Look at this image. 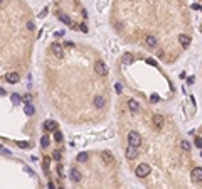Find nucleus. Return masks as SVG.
<instances>
[{
    "label": "nucleus",
    "mask_w": 202,
    "mask_h": 189,
    "mask_svg": "<svg viewBox=\"0 0 202 189\" xmlns=\"http://www.w3.org/2000/svg\"><path fill=\"white\" fill-rule=\"evenodd\" d=\"M128 144L133 145V147H140V144H142V138H140V134H138V132H130V134H128Z\"/></svg>",
    "instance_id": "obj_1"
},
{
    "label": "nucleus",
    "mask_w": 202,
    "mask_h": 189,
    "mask_svg": "<svg viewBox=\"0 0 202 189\" xmlns=\"http://www.w3.org/2000/svg\"><path fill=\"white\" fill-rule=\"evenodd\" d=\"M150 171H152V169H150V166H148V164H140V166L136 167L135 174H136L138 177H147V176L150 174Z\"/></svg>",
    "instance_id": "obj_2"
},
{
    "label": "nucleus",
    "mask_w": 202,
    "mask_h": 189,
    "mask_svg": "<svg viewBox=\"0 0 202 189\" xmlns=\"http://www.w3.org/2000/svg\"><path fill=\"white\" fill-rule=\"evenodd\" d=\"M190 177H192V183L200 184L202 183V167H196V169H192Z\"/></svg>",
    "instance_id": "obj_3"
},
{
    "label": "nucleus",
    "mask_w": 202,
    "mask_h": 189,
    "mask_svg": "<svg viewBox=\"0 0 202 189\" xmlns=\"http://www.w3.org/2000/svg\"><path fill=\"white\" fill-rule=\"evenodd\" d=\"M50 52H52L56 58H63V56H64V49H63V46H61L59 42L50 44Z\"/></svg>",
    "instance_id": "obj_4"
},
{
    "label": "nucleus",
    "mask_w": 202,
    "mask_h": 189,
    "mask_svg": "<svg viewBox=\"0 0 202 189\" xmlns=\"http://www.w3.org/2000/svg\"><path fill=\"white\" fill-rule=\"evenodd\" d=\"M95 71L99 74V76H106L108 74V68H106V64H104L103 61H96L95 63Z\"/></svg>",
    "instance_id": "obj_5"
},
{
    "label": "nucleus",
    "mask_w": 202,
    "mask_h": 189,
    "mask_svg": "<svg viewBox=\"0 0 202 189\" xmlns=\"http://www.w3.org/2000/svg\"><path fill=\"white\" fill-rule=\"evenodd\" d=\"M125 155H126V159H135L136 155H138V150H136V147L128 144V147H126V150H125Z\"/></svg>",
    "instance_id": "obj_6"
},
{
    "label": "nucleus",
    "mask_w": 202,
    "mask_h": 189,
    "mask_svg": "<svg viewBox=\"0 0 202 189\" xmlns=\"http://www.w3.org/2000/svg\"><path fill=\"white\" fill-rule=\"evenodd\" d=\"M5 80L9 81L10 84H15V83H19V81H20V76L17 73H7L5 74Z\"/></svg>",
    "instance_id": "obj_7"
},
{
    "label": "nucleus",
    "mask_w": 202,
    "mask_h": 189,
    "mask_svg": "<svg viewBox=\"0 0 202 189\" xmlns=\"http://www.w3.org/2000/svg\"><path fill=\"white\" fill-rule=\"evenodd\" d=\"M164 123H165V120H164V117L162 115H155L153 117V125H155V128H164Z\"/></svg>",
    "instance_id": "obj_8"
},
{
    "label": "nucleus",
    "mask_w": 202,
    "mask_h": 189,
    "mask_svg": "<svg viewBox=\"0 0 202 189\" xmlns=\"http://www.w3.org/2000/svg\"><path fill=\"white\" fill-rule=\"evenodd\" d=\"M179 42H180V46H182V47H189V46H190V42H192V39H190L189 35L182 34V35L179 37Z\"/></svg>",
    "instance_id": "obj_9"
},
{
    "label": "nucleus",
    "mask_w": 202,
    "mask_h": 189,
    "mask_svg": "<svg viewBox=\"0 0 202 189\" xmlns=\"http://www.w3.org/2000/svg\"><path fill=\"white\" fill-rule=\"evenodd\" d=\"M145 44L148 46V47H155V46L158 44V39L155 37V35H147L145 37Z\"/></svg>",
    "instance_id": "obj_10"
},
{
    "label": "nucleus",
    "mask_w": 202,
    "mask_h": 189,
    "mask_svg": "<svg viewBox=\"0 0 202 189\" xmlns=\"http://www.w3.org/2000/svg\"><path fill=\"white\" fill-rule=\"evenodd\" d=\"M57 19H59L61 22H64L66 26H73V22H71L69 15H67V14H64V12H59V14H57Z\"/></svg>",
    "instance_id": "obj_11"
},
{
    "label": "nucleus",
    "mask_w": 202,
    "mask_h": 189,
    "mask_svg": "<svg viewBox=\"0 0 202 189\" xmlns=\"http://www.w3.org/2000/svg\"><path fill=\"white\" fill-rule=\"evenodd\" d=\"M101 159H103L104 160V164H111V162H113V155H111V152H108V150H103V152H101Z\"/></svg>",
    "instance_id": "obj_12"
},
{
    "label": "nucleus",
    "mask_w": 202,
    "mask_h": 189,
    "mask_svg": "<svg viewBox=\"0 0 202 189\" xmlns=\"http://www.w3.org/2000/svg\"><path fill=\"white\" fill-rule=\"evenodd\" d=\"M71 181H73V183H79V181H81V174H79V171L78 169H74V167H73V169H71Z\"/></svg>",
    "instance_id": "obj_13"
},
{
    "label": "nucleus",
    "mask_w": 202,
    "mask_h": 189,
    "mask_svg": "<svg viewBox=\"0 0 202 189\" xmlns=\"http://www.w3.org/2000/svg\"><path fill=\"white\" fill-rule=\"evenodd\" d=\"M128 108H130V112L136 113V112L140 110V105H138V101H136V100H128Z\"/></svg>",
    "instance_id": "obj_14"
},
{
    "label": "nucleus",
    "mask_w": 202,
    "mask_h": 189,
    "mask_svg": "<svg viewBox=\"0 0 202 189\" xmlns=\"http://www.w3.org/2000/svg\"><path fill=\"white\" fill-rule=\"evenodd\" d=\"M44 128L47 132H54V130H57V123L54 122V120H47V122L44 123Z\"/></svg>",
    "instance_id": "obj_15"
},
{
    "label": "nucleus",
    "mask_w": 202,
    "mask_h": 189,
    "mask_svg": "<svg viewBox=\"0 0 202 189\" xmlns=\"http://www.w3.org/2000/svg\"><path fill=\"white\" fill-rule=\"evenodd\" d=\"M24 112H25V115L27 117H32L35 113V108H34V105L32 103H25V106H24Z\"/></svg>",
    "instance_id": "obj_16"
},
{
    "label": "nucleus",
    "mask_w": 202,
    "mask_h": 189,
    "mask_svg": "<svg viewBox=\"0 0 202 189\" xmlns=\"http://www.w3.org/2000/svg\"><path fill=\"white\" fill-rule=\"evenodd\" d=\"M93 103H95L96 108H103V106H104V98H103V96H95Z\"/></svg>",
    "instance_id": "obj_17"
},
{
    "label": "nucleus",
    "mask_w": 202,
    "mask_h": 189,
    "mask_svg": "<svg viewBox=\"0 0 202 189\" xmlns=\"http://www.w3.org/2000/svg\"><path fill=\"white\" fill-rule=\"evenodd\" d=\"M10 101H12V105H20V101H22V98H20L17 93H12L10 95Z\"/></svg>",
    "instance_id": "obj_18"
},
{
    "label": "nucleus",
    "mask_w": 202,
    "mask_h": 189,
    "mask_svg": "<svg viewBox=\"0 0 202 189\" xmlns=\"http://www.w3.org/2000/svg\"><path fill=\"white\" fill-rule=\"evenodd\" d=\"M76 160H78V162H86V160H88V152H79Z\"/></svg>",
    "instance_id": "obj_19"
},
{
    "label": "nucleus",
    "mask_w": 202,
    "mask_h": 189,
    "mask_svg": "<svg viewBox=\"0 0 202 189\" xmlns=\"http://www.w3.org/2000/svg\"><path fill=\"white\" fill-rule=\"evenodd\" d=\"M121 61H123L125 64H131V63H133V56L130 54V52H126V54H123V58H121Z\"/></svg>",
    "instance_id": "obj_20"
},
{
    "label": "nucleus",
    "mask_w": 202,
    "mask_h": 189,
    "mask_svg": "<svg viewBox=\"0 0 202 189\" xmlns=\"http://www.w3.org/2000/svg\"><path fill=\"white\" fill-rule=\"evenodd\" d=\"M49 144H50L49 137H47V135H44V137L41 138V147H42V149H47V147H49Z\"/></svg>",
    "instance_id": "obj_21"
},
{
    "label": "nucleus",
    "mask_w": 202,
    "mask_h": 189,
    "mask_svg": "<svg viewBox=\"0 0 202 189\" xmlns=\"http://www.w3.org/2000/svg\"><path fill=\"white\" fill-rule=\"evenodd\" d=\"M54 140L56 142H63V134L59 130H54Z\"/></svg>",
    "instance_id": "obj_22"
},
{
    "label": "nucleus",
    "mask_w": 202,
    "mask_h": 189,
    "mask_svg": "<svg viewBox=\"0 0 202 189\" xmlns=\"http://www.w3.org/2000/svg\"><path fill=\"white\" fill-rule=\"evenodd\" d=\"M180 147H182V150H190V144H189V142H187V140H182V142H180Z\"/></svg>",
    "instance_id": "obj_23"
},
{
    "label": "nucleus",
    "mask_w": 202,
    "mask_h": 189,
    "mask_svg": "<svg viewBox=\"0 0 202 189\" xmlns=\"http://www.w3.org/2000/svg\"><path fill=\"white\" fill-rule=\"evenodd\" d=\"M17 145H19V147L20 149H29V147H30V142H25V140H22V142H17Z\"/></svg>",
    "instance_id": "obj_24"
},
{
    "label": "nucleus",
    "mask_w": 202,
    "mask_h": 189,
    "mask_svg": "<svg viewBox=\"0 0 202 189\" xmlns=\"http://www.w3.org/2000/svg\"><path fill=\"white\" fill-rule=\"evenodd\" d=\"M78 29L81 31V32H84V34H86V32H88V26H86V24L83 22V24H79V26H78Z\"/></svg>",
    "instance_id": "obj_25"
},
{
    "label": "nucleus",
    "mask_w": 202,
    "mask_h": 189,
    "mask_svg": "<svg viewBox=\"0 0 202 189\" xmlns=\"http://www.w3.org/2000/svg\"><path fill=\"white\" fill-rule=\"evenodd\" d=\"M30 100H32V95L30 93H27V95L22 96V101H25V103H30Z\"/></svg>",
    "instance_id": "obj_26"
},
{
    "label": "nucleus",
    "mask_w": 202,
    "mask_h": 189,
    "mask_svg": "<svg viewBox=\"0 0 202 189\" xmlns=\"http://www.w3.org/2000/svg\"><path fill=\"white\" fill-rule=\"evenodd\" d=\"M52 159H54V160H61V152H59V150H54Z\"/></svg>",
    "instance_id": "obj_27"
},
{
    "label": "nucleus",
    "mask_w": 202,
    "mask_h": 189,
    "mask_svg": "<svg viewBox=\"0 0 202 189\" xmlns=\"http://www.w3.org/2000/svg\"><path fill=\"white\" fill-rule=\"evenodd\" d=\"M49 164H50V159L44 157V169H46V172H47V169H49Z\"/></svg>",
    "instance_id": "obj_28"
},
{
    "label": "nucleus",
    "mask_w": 202,
    "mask_h": 189,
    "mask_svg": "<svg viewBox=\"0 0 202 189\" xmlns=\"http://www.w3.org/2000/svg\"><path fill=\"white\" fill-rule=\"evenodd\" d=\"M196 145L202 150V137H196Z\"/></svg>",
    "instance_id": "obj_29"
},
{
    "label": "nucleus",
    "mask_w": 202,
    "mask_h": 189,
    "mask_svg": "<svg viewBox=\"0 0 202 189\" xmlns=\"http://www.w3.org/2000/svg\"><path fill=\"white\" fill-rule=\"evenodd\" d=\"M64 169H63V166H61V164H59V166H57V174H59V177H63L64 176Z\"/></svg>",
    "instance_id": "obj_30"
},
{
    "label": "nucleus",
    "mask_w": 202,
    "mask_h": 189,
    "mask_svg": "<svg viewBox=\"0 0 202 189\" xmlns=\"http://www.w3.org/2000/svg\"><path fill=\"white\" fill-rule=\"evenodd\" d=\"M25 26H27V29H29V31H34V27H35L32 20H30V22H27V24H25Z\"/></svg>",
    "instance_id": "obj_31"
},
{
    "label": "nucleus",
    "mask_w": 202,
    "mask_h": 189,
    "mask_svg": "<svg viewBox=\"0 0 202 189\" xmlns=\"http://www.w3.org/2000/svg\"><path fill=\"white\" fill-rule=\"evenodd\" d=\"M158 100H160V98H158L157 95H152V96H150V101H152V103H157Z\"/></svg>",
    "instance_id": "obj_32"
},
{
    "label": "nucleus",
    "mask_w": 202,
    "mask_h": 189,
    "mask_svg": "<svg viewBox=\"0 0 202 189\" xmlns=\"http://www.w3.org/2000/svg\"><path fill=\"white\" fill-rule=\"evenodd\" d=\"M194 81H196V78H194V76H189V78H187V83H189V84H194Z\"/></svg>",
    "instance_id": "obj_33"
},
{
    "label": "nucleus",
    "mask_w": 202,
    "mask_h": 189,
    "mask_svg": "<svg viewBox=\"0 0 202 189\" xmlns=\"http://www.w3.org/2000/svg\"><path fill=\"white\" fill-rule=\"evenodd\" d=\"M192 9H194V10H200V12H202V7L199 5V3H194V5H192Z\"/></svg>",
    "instance_id": "obj_34"
},
{
    "label": "nucleus",
    "mask_w": 202,
    "mask_h": 189,
    "mask_svg": "<svg viewBox=\"0 0 202 189\" xmlns=\"http://www.w3.org/2000/svg\"><path fill=\"white\" fill-rule=\"evenodd\" d=\"M73 42H69V41H67V42H64V47H73Z\"/></svg>",
    "instance_id": "obj_35"
},
{
    "label": "nucleus",
    "mask_w": 202,
    "mask_h": 189,
    "mask_svg": "<svg viewBox=\"0 0 202 189\" xmlns=\"http://www.w3.org/2000/svg\"><path fill=\"white\" fill-rule=\"evenodd\" d=\"M46 14H47V9H44V10H42V12H41V14H39V17H44V15H46Z\"/></svg>",
    "instance_id": "obj_36"
},
{
    "label": "nucleus",
    "mask_w": 202,
    "mask_h": 189,
    "mask_svg": "<svg viewBox=\"0 0 202 189\" xmlns=\"http://www.w3.org/2000/svg\"><path fill=\"white\" fill-rule=\"evenodd\" d=\"M115 88H116V91H118V93L121 91V84H120V83H116V86H115Z\"/></svg>",
    "instance_id": "obj_37"
},
{
    "label": "nucleus",
    "mask_w": 202,
    "mask_h": 189,
    "mask_svg": "<svg viewBox=\"0 0 202 189\" xmlns=\"http://www.w3.org/2000/svg\"><path fill=\"white\" fill-rule=\"evenodd\" d=\"M147 63H148V64H155V61H153L152 58H148V59H147Z\"/></svg>",
    "instance_id": "obj_38"
},
{
    "label": "nucleus",
    "mask_w": 202,
    "mask_h": 189,
    "mask_svg": "<svg viewBox=\"0 0 202 189\" xmlns=\"http://www.w3.org/2000/svg\"><path fill=\"white\" fill-rule=\"evenodd\" d=\"M0 95H5V91H3L2 88H0Z\"/></svg>",
    "instance_id": "obj_39"
},
{
    "label": "nucleus",
    "mask_w": 202,
    "mask_h": 189,
    "mask_svg": "<svg viewBox=\"0 0 202 189\" xmlns=\"http://www.w3.org/2000/svg\"><path fill=\"white\" fill-rule=\"evenodd\" d=\"M200 32H202V26H200Z\"/></svg>",
    "instance_id": "obj_40"
},
{
    "label": "nucleus",
    "mask_w": 202,
    "mask_h": 189,
    "mask_svg": "<svg viewBox=\"0 0 202 189\" xmlns=\"http://www.w3.org/2000/svg\"><path fill=\"white\" fill-rule=\"evenodd\" d=\"M2 2H3V0H0V3H2Z\"/></svg>",
    "instance_id": "obj_41"
}]
</instances>
